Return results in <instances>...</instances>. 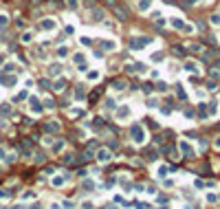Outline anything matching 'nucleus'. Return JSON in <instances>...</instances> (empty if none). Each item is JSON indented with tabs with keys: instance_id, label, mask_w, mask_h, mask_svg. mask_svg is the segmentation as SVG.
I'll return each mask as SVG.
<instances>
[{
	"instance_id": "f03ea898",
	"label": "nucleus",
	"mask_w": 220,
	"mask_h": 209,
	"mask_svg": "<svg viewBox=\"0 0 220 209\" xmlns=\"http://www.w3.org/2000/svg\"><path fill=\"white\" fill-rule=\"evenodd\" d=\"M169 24H172L174 29H178V31H185V33H191V31H194V26L185 24V22H183V18H176V16L169 20Z\"/></svg>"
},
{
	"instance_id": "e433bc0d",
	"label": "nucleus",
	"mask_w": 220,
	"mask_h": 209,
	"mask_svg": "<svg viewBox=\"0 0 220 209\" xmlns=\"http://www.w3.org/2000/svg\"><path fill=\"white\" fill-rule=\"evenodd\" d=\"M172 51H174V55H183V46H174Z\"/></svg>"
},
{
	"instance_id": "cd10ccee",
	"label": "nucleus",
	"mask_w": 220,
	"mask_h": 209,
	"mask_svg": "<svg viewBox=\"0 0 220 209\" xmlns=\"http://www.w3.org/2000/svg\"><path fill=\"white\" fill-rule=\"evenodd\" d=\"M152 60H154V62H163V60H165V55H163V53H154Z\"/></svg>"
},
{
	"instance_id": "39448f33",
	"label": "nucleus",
	"mask_w": 220,
	"mask_h": 209,
	"mask_svg": "<svg viewBox=\"0 0 220 209\" xmlns=\"http://www.w3.org/2000/svg\"><path fill=\"white\" fill-rule=\"evenodd\" d=\"M29 108L33 115H40L42 110H44V106H42V101L38 99V97H29Z\"/></svg>"
},
{
	"instance_id": "bb28decb",
	"label": "nucleus",
	"mask_w": 220,
	"mask_h": 209,
	"mask_svg": "<svg viewBox=\"0 0 220 209\" xmlns=\"http://www.w3.org/2000/svg\"><path fill=\"white\" fill-rule=\"evenodd\" d=\"M147 106L150 108H159V101L154 99V97H150V99H147Z\"/></svg>"
},
{
	"instance_id": "dca6fc26",
	"label": "nucleus",
	"mask_w": 220,
	"mask_h": 209,
	"mask_svg": "<svg viewBox=\"0 0 220 209\" xmlns=\"http://www.w3.org/2000/svg\"><path fill=\"white\" fill-rule=\"evenodd\" d=\"M112 88L115 90H123V88H128V84L121 81V79H117V81H112Z\"/></svg>"
},
{
	"instance_id": "393cba45",
	"label": "nucleus",
	"mask_w": 220,
	"mask_h": 209,
	"mask_svg": "<svg viewBox=\"0 0 220 209\" xmlns=\"http://www.w3.org/2000/svg\"><path fill=\"white\" fill-rule=\"evenodd\" d=\"M156 90H159V93H165V90H167V84L165 81H159L156 84Z\"/></svg>"
},
{
	"instance_id": "0eeeda50",
	"label": "nucleus",
	"mask_w": 220,
	"mask_h": 209,
	"mask_svg": "<svg viewBox=\"0 0 220 209\" xmlns=\"http://www.w3.org/2000/svg\"><path fill=\"white\" fill-rule=\"evenodd\" d=\"M62 73V64L60 62H55V64H48V77H57Z\"/></svg>"
},
{
	"instance_id": "9b49d317",
	"label": "nucleus",
	"mask_w": 220,
	"mask_h": 209,
	"mask_svg": "<svg viewBox=\"0 0 220 209\" xmlns=\"http://www.w3.org/2000/svg\"><path fill=\"white\" fill-rule=\"evenodd\" d=\"M16 68H18L16 62H5V64H2V73H13ZM18 71H20V68H18Z\"/></svg>"
},
{
	"instance_id": "9d476101",
	"label": "nucleus",
	"mask_w": 220,
	"mask_h": 209,
	"mask_svg": "<svg viewBox=\"0 0 220 209\" xmlns=\"http://www.w3.org/2000/svg\"><path fill=\"white\" fill-rule=\"evenodd\" d=\"M130 117V106H121L117 110V119H128Z\"/></svg>"
},
{
	"instance_id": "c85d7f7f",
	"label": "nucleus",
	"mask_w": 220,
	"mask_h": 209,
	"mask_svg": "<svg viewBox=\"0 0 220 209\" xmlns=\"http://www.w3.org/2000/svg\"><path fill=\"white\" fill-rule=\"evenodd\" d=\"M104 106H106V108H115V99H110V97H108V99L104 101Z\"/></svg>"
},
{
	"instance_id": "2f4dec72",
	"label": "nucleus",
	"mask_w": 220,
	"mask_h": 209,
	"mask_svg": "<svg viewBox=\"0 0 220 209\" xmlns=\"http://www.w3.org/2000/svg\"><path fill=\"white\" fill-rule=\"evenodd\" d=\"M68 7L70 9H77V7H79V0H68Z\"/></svg>"
},
{
	"instance_id": "a19ab883",
	"label": "nucleus",
	"mask_w": 220,
	"mask_h": 209,
	"mask_svg": "<svg viewBox=\"0 0 220 209\" xmlns=\"http://www.w3.org/2000/svg\"><path fill=\"white\" fill-rule=\"evenodd\" d=\"M5 60H7V55H5V53H0V66L5 64Z\"/></svg>"
},
{
	"instance_id": "4468645a",
	"label": "nucleus",
	"mask_w": 220,
	"mask_h": 209,
	"mask_svg": "<svg viewBox=\"0 0 220 209\" xmlns=\"http://www.w3.org/2000/svg\"><path fill=\"white\" fill-rule=\"evenodd\" d=\"M152 7V0H139V11H147Z\"/></svg>"
},
{
	"instance_id": "1a4fd4ad",
	"label": "nucleus",
	"mask_w": 220,
	"mask_h": 209,
	"mask_svg": "<svg viewBox=\"0 0 220 209\" xmlns=\"http://www.w3.org/2000/svg\"><path fill=\"white\" fill-rule=\"evenodd\" d=\"M101 48L104 51H117V42L115 40H101Z\"/></svg>"
},
{
	"instance_id": "412c9836",
	"label": "nucleus",
	"mask_w": 220,
	"mask_h": 209,
	"mask_svg": "<svg viewBox=\"0 0 220 209\" xmlns=\"http://www.w3.org/2000/svg\"><path fill=\"white\" fill-rule=\"evenodd\" d=\"M86 75H88V79H93V81H95V79H99V71H97V68H93V71L86 73Z\"/></svg>"
},
{
	"instance_id": "72a5a7b5",
	"label": "nucleus",
	"mask_w": 220,
	"mask_h": 209,
	"mask_svg": "<svg viewBox=\"0 0 220 209\" xmlns=\"http://www.w3.org/2000/svg\"><path fill=\"white\" fill-rule=\"evenodd\" d=\"M44 108H55V101L53 99H46L44 101Z\"/></svg>"
},
{
	"instance_id": "f704fd0d",
	"label": "nucleus",
	"mask_w": 220,
	"mask_h": 209,
	"mask_svg": "<svg viewBox=\"0 0 220 209\" xmlns=\"http://www.w3.org/2000/svg\"><path fill=\"white\" fill-rule=\"evenodd\" d=\"M82 44L84 46H90V44H93V40H90V38H82Z\"/></svg>"
},
{
	"instance_id": "5701e85b",
	"label": "nucleus",
	"mask_w": 220,
	"mask_h": 209,
	"mask_svg": "<svg viewBox=\"0 0 220 209\" xmlns=\"http://www.w3.org/2000/svg\"><path fill=\"white\" fill-rule=\"evenodd\" d=\"M181 148H183V152H185V154H191V148H189L187 141H181Z\"/></svg>"
},
{
	"instance_id": "c756f323",
	"label": "nucleus",
	"mask_w": 220,
	"mask_h": 209,
	"mask_svg": "<svg viewBox=\"0 0 220 209\" xmlns=\"http://www.w3.org/2000/svg\"><path fill=\"white\" fill-rule=\"evenodd\" d=\"M22 99H26V90H22V93L16 95V101H22Z\"/></svg>"
},
{
	"instance_id": "ea45409f",
	"label": "nucleus",
	"mask_w": 220,
	"mask_h": 209,
	"mask_svg": "<svg viewBox=\"0 0 220 209\" xmlns=\"http://www.w3.org/2000/svg\"><path fill=\"white\" fill-rule=\"evenodd\" d=\"M185 117H189V119H191V117H194V110L187 108V110H185Z\"/></svg>"
},
{
	"instance_id": "2eb2a0df",
	"label": "nucleus",
	"mask_w": 220,
	"mask_h": 209,
	"mask_svg": "<svg viewBox=\"0 0 220 209\" xmlns=\"http://www.w3.org/2000/svg\"><path fill=\"white\" fill-rule=\"evenodd\" d=\"M46 130H48V132H60V123H57V121H48V123H46Z\"/></svg>"
},
{
	"instance_id": "a878e982",
	"label": "nucleus",
	"mask_w": 220,
	"mask_h": 209,
	"mask_svg": "<svg viewBox=\"0 0 220 209\" xmlns=\"http://www.w3.org/2000/svg\"><path fill=\"white\" fill-rule=\"evenodd\" d=\"M211 24L220 26V13H214V16H211Z\"/></svg>"
},
{
	"instance_id": "423d86ee",
	"label": "nucleus",
	"mask_w": 220,
	"mask_h": 209,
	"mask_svg": "<svg viewBox=\"0 0 220 209\" xmlns=\"http://www.w3.org/2000/svg\"><path fill=\"white\" fill-rule=\"evenodd\" d=\"M130 134H132V139H134V141H137V143H141V141H143V139H145V130L141 128V125H132Z\"/></svg>"
},
{
	"instance_id": "6ab92c4d",
	"label": "nucleus",
	"mask_w": 220,
	"mask_h": 209,
	"mask_svg": "<svg viewBox=\"0 0 220 209\" xmlns=\"http://www.w3.org/2000/svg\"><path fill=\"white\" fill-rule=\"evenodd\" d=\"M68 53H70V51H68V46H60V48H57V57H66Z\"/></svg>"
},
{
	"instance_id": "f8f14e48",
	"label": "nucleus",
	"mask_w": 220,
	"mask_h": 209,
	"mask_svg": "<svg viewBox=\"0 0 220 209\" xmlns=\"http://www.w3.org/2000/svg\"><path fill=\"white\" fill-rule=\"evenodd\" d=\"M97 158H99V161H101V163H108L110 158H112V154H110L108 150H101V152H99V154H97Z\"/></svg>"
},
{
	"instance_id": "c03bdc74",
	"label": "nucleus",
	"mask_w": 220,
	"mask_h": 209,
	"mask_svg": "<svg viewBox=\"0 0 220 209\" xmlns=\"http://www.w3.org/2000/svg\"><path fill=\"white\" fill-rule=\"evenodd\" d=\"M33 209H40V207H33Z\"/></svg>"
},
{
	"instance_id": "ddd939ff",
	"label": "nucleus",
	"mask_w": 220,
	"mask_h": 209,
	"mask_svg": "<svg viewBox=\"0 0 220 209\" xmlns=\"http://www.w3.org/2000/svg\"><path fill=\"white\" fill-rule=\"evenodd\" d=\"M20 42H22V44H31V42H33V33L31 31H24L22 35H20Z\"/></svg>"
},
{
	"instance_id": "c9c22d12",
	"label": "nucleus",
	"mask_w": 220,
	"mask_h": 209,
	"mask_svg": "<svg viewBox=\"0 0 220 209\" xmlns=\"http://www.w3.org/2000/svg\"><path fill=\"white\" fill-rule=\"evenodd\" d=\"M40 86L42 88H48V86H51V81H48V79H40Z\"/></svg>"
},
{
	"instance_id": "aec40b11",
	"label": "nucleus",
	"mask_w": 220,
	"mask_h": 209,
	"mask_svg": "<svg viewBox=\"0 0 220 209\" xmlns=\"http://www.w3.org/2000/svg\"><path fill=\"white\" fill-rule=\"evenodd\" d=\"M101 18H104V11H101V9H95V11H93V20H95V22H99Z\"/></svg>"
},
{
	"instance_id": "37998d69",
	"label": "nucleus",
	"mask_w": 220,
	"mask_h": 209,
	"mask_svg": "<svg viewBox=\"0 0 220 209\" xmlns=\"http://www.w3.org/2000/svg\"><path fill=\"white\" fill-rule=\"evenodd\" d=\"M216 148H220V137L216 139Z\"/></svg>"
},
{
	"instance_id": "a18cd8bd",
	"label": "nucleus",
	"mask_w": 220,
	"mask_h": 209,
	"mask_svg": "<svg viewBox=\"0 0 220 209\" xmlns=\"http://www.w3.org/2000/svg\"><path fill=\"white\" fill-rule=\"evenodd\" d=\"M0 115H2V110H0Z\"/></svg>"
},
{
	"instance_id": "4c0bfd02",
	"label": "nucleus",
	"mask_w": 220,
	"mask_h": 209,
	"mask_svg": "<svg viewBox=\"0 0 220 209\" xmlns=\"http://www.w3.org/2000/svg\"><path fill=\"white\" fill-rule=\"evenodd\" d=\"M216 110H218V108H216V103H209V112H211V115H216Z\"/></svg>"
},
{
	"instance_id": "79ce46f5",
	"label": "nucleus",
	"mask_w": 220,
	"mask_h": 209,
	"mask_svg": "<svg viewBox=\"0 0 220 209\" xmlns=\"http://www.w3.org/2000/svg\"><path fill=\"white\" fill-rule=\"evenodd\" d=\"M198 0H185V5H196Z\"/></svg>"
},
{
	"instance_id": "6e6552de",
	"label": "nucleus",
	"mask_w": 220,
	"mask_h": 209,
	"mask_svg": "<svg viewBox=\"0 0 220 209\" xmlns=\"http://www.w3.org/2000/svg\"><path fill=\"white\" fill-rule=\"evenodd\" d=\"M183 68H185V71L187 73H191V75H196V73H200V71H198V64H196V62H185V64H183Z\"/></svg>"
},
{
	"instance_id": "7ed1b4c3",
	"label": "nucleus",
	"mask_w": 220,
	"mask_h": 209,
	"mask_svg": "<svg viewBox=\"0 0 220 209\" xmlns=\"http://www.w3.org/2000/svg\"><path fill=\"white\" fill-rule=\"evenodd\" d=\"M147 44H152V38H150V35H143V38H132V42H130V46L134 48V51H139V48H143V46H147Z\"/></svg>"
},
{
	"instance_id": "a211bd4d",
	"label": "nucleus",
	"mask_w": 220,
	"mask_h": 209,
	"mask_svg": "<svg viewBox=\"0 0 220 209\" xmlns=\"http://www.w3.org/2000/svg\"><path fill=\"white\" fill-rule=\"evenodd\" d=\"M84 60H86V57H84V53H75L73 55V62H75V64H84Z\"/></svg>"
},
{
	"instance_id": "b1692460",
	"label": "nucleus",
	"mask_w": 220,
	"mask_h": 209,
	"mask_svg": "<svg viewBox=\"0 0 220 209\" xmlns=\"http://www.w3.org/2000/svg\"><path fill=\"white\" fill-rule=\"evenodd\" d=\"M176 95H178V99H185V90H183V86H176Z\"/></svg>"
},
{
	"instance_id": "4be33fe9",
	"label": "nucleus",
	"mask_w": 220,
	"mask_h": 209,
	"mask_svg": "<svg viewBox=\"0 0 220 209\" xmlns=\"http://www.w3.org/2000/svg\"><path fill=\"white\" fill-rule=\"evenodd\" d=\"M53 88L57 90V93H62V90H64V79H57V81L53 84Z\"/></svg>"
},
{
	"instance_id": "f257e3e1",
	"label": "nucleus",
	"mask_w": 220,
	"mask_h": 209,
	"mask_svg": "<svg viewBox=\"0 0 220 209\" xmlns=\"http://www.w3.org/2000/svg\"><path fill=\"white\" fill-rule=\"evenodd\" d=\"M16 84H18V77H16V75H11V73H0V86L11 88V86H16Z\"/></svg>"
},
{
	"instance_id": "58836bf2",
	"label": "nucleus",
	"mask_w": 220,
	"mask_h": 209,
	"mask_svg": "<svg viewBox=\"0 0 220 209\" xmlns=\"http://www.w3.org/2000/svg\"><path fill=\"white\" fill-rule=\"evenodd\" d=\"M207 90H216V84L214 81H207Z\"/></svg>"
},
{
	"instance_id": "f3484780",
	"label": "nucleus",
	"mask_w": 220,
	"mask_h": 209,
	"mask_svg": "<svg viewBox=\"0 0 220 209\" xmlns=\"http://www.w3.org/2000/svg\"><path fill=\"white\" fill-rule=\"evenodd\" d=\"M7 24H9V16H7V13H0V29H5Z\"/></svg>"
},
{
	"instance_id": "20e7f679",
	"label": "nucleus",
	"mask_w": 220,
	"mask_h": 209,
	"mask_svg": "<svg viewBox=\"0 0 220 209\" xmlns=\"http://www.w3.org/2000/svg\"><path fill=\"white\" fill-rule=\"evenodd\" d=\"M55 26H57L55 18H44V20H42V22L38 24V29H40V31H53Z\"/></svg>"
},
{
	"instance_id": "473e14b6",
	"label": "nucleus",
	"mask_w": 220,
	"mask_h": 209,
	"mask_svg": "<svg viewBox=\"0 0 220 209\" xmlns=\"http://www.w3.org/2000/svg\"><path fill=\"white\" fill-rule=\"evenodd\" d=\"M64 33H66V35H73V33H75V26H73V24L66 26V29H64Z\"/></svg>"
},
{
	"instance_id": "7c9ffc66",
	"label": "nucleus",
	"mask_w": 220,
	"mask_h": 209,
	"mask_svg": "<svg viewBox=\"0 0 220 209\" xmlns=\"http://www.w3.org/2000/svg\"><path fill=\"white\" fill-rule=\"evenodd\" d=\"M97 99H99V90H95V93L88 97V101H90V103H93V101H97Z\"/></svg>"
}]
</instances>
